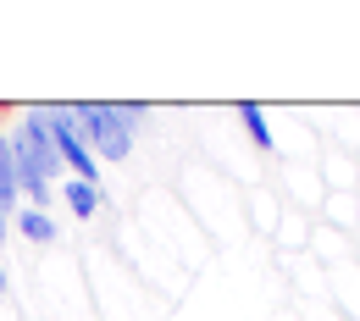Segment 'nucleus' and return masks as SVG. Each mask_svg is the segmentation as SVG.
Returning a JSON list of instances; mask_svg holds the SVG:
<instances>
[{
	"instance_id": "1",
	"label": "nucleus",
	"mask_w": 360,
	"mask_h": 321,
	"mask_svg": "<svg viewBox=\"0 0 360 321\" xmlns=\"http://www.w3.org/2000/svg\"><path fill=\"white\" fill-rule=\"evenodd\" d=\"M6 144H11V155H17L22 205L50 211V183H56L67 166H61V155H56V138H50V128H45V111H39V105H28V111H22V122H17V128H6Z\"/></svg>"
},
{
	"instance_id": "2",
	"label": "nucleus",
	"mask_w": 360,
	"mask_h": 321,
	"mask_svg": "<svg viewBox=\"0 0 360 321\" xmlns=\"http://www.w3.org/2000/svg\"><path fill=\"white\" fill-rule=\"evenodd\" d=\"M72 117H78V133L89 138L94 161H128L134 155V122L122 117L117 100H72Z\"/></svg>"
},
{
	"instance_id": "3",
	"label": "nucleus",
	"mask_w": 360,
	"mask_h": 321,
	"mask_svg": "<svg viewBox=\"0 0 360 321\" xmlns=\"http://www.w3.org/2000/svg\"><path fill=\"white\" fill-rule=\"evenodd\" d=\"M45 111V128L56 138V155H61V166L72 172V178H84V183H100V161H94L89 138L78 133V117H72V105H39Z\"/></svg>"
},
{
	"instance_id": "4",
	"label": "nucleus",
	"mask_w": 360,
	"mask_h": 321,
	"mask_svg": "<svg viewBox=\"0 0 360 321\" xmlns=\"http://www.w3.org/2000/svg\"><path fill=\"white\" fill-rule=\"evenodd\" d=\"M238 122H244V138H250V150H261V155H277V133H271L266 111H261L255 100H244V105H238Z\"/></svg>"
},
{
	"instance_id": "5",
	"label": "nucleus",
	"mask_w": 360,
	"mask_h": 321,
	"mask_svg": "<svg viewBox=\"0 0 360 321\" xmlns=\"http://www.w3.org/2000/svg\"><path fill=\"white\" fill-rule=\"evenodd\" d=\"M0 211H6V216H17V211H22V183H17V155H11L6 133H0Z\"/></svg>"
},
{
	"instance_id": "6",
	"label": "nucleus",
	"mask_w": 360,
	"mask_h": 321,
	"mask_svg": "<svg viewBox=\"0 0 360 321\" xmlns=\"http://www.w3.org/2000/svg\"><path fill=\"white\" fill-rule=\"evenodd\" d=\"M61 199H67V211H72L78 222L100 216V183H84V178H67V183H61Z\"/></svg>"
},
{
	"instance_id": "7",
	"label": "nucleus",
	"mask_w": 360,
	"mask_h": 321,
	"mask_svg": "<svg viewBox=\"0 0 360 321\" xmlns=\"http://www.w3.org/2000/svg\"><path fill=\"white\" fill-rule=\"evenodd\" d=\"M17 232H22V238H34V244H50V238H56V222H50V211L22 205V211H17Z\"/></svg>"
},
{
	"instance_id": "8",
	"label": "nucleus",
	"mask_w": 360,
	"mask_h": 321,
	"mask_svg": "<svg viewBox=\"0 0 360 321\" xmlns=\"http://www.w3.org/2000/svg\"><path fill=\"white\" fill-rule=\"evenodd\" d=\"M6 288H11V277H6V266H0V294H6Z\"/></svg>"
}]
</instances>
